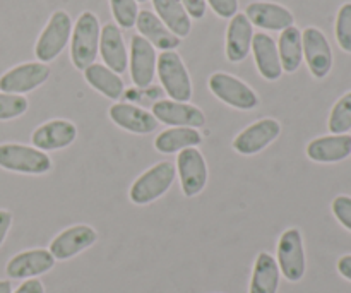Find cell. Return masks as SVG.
I'll use <instances>...</instances> for the list:
<instances>
[{
  "label": "cell",
  "mask_w": 351,
  "mask_h": 293,
  "mask_svg": "<svg viewBox=\"0 0 351 293\" xmlns=\"http://www.w3.org/2000/svg\"><path fill=\"white\" fill-rule=\"evenodd\" d=\"M99 33L101 27L98 17L89 10L82 12L71 34V60L75 69L84 71L95 64L99 51Z\"/></svg>",
  "instance_id": "obj_1"
},
{
  "label": "cell",
  "mask_w": 351,
  "mask_h": 293,
  "mask_svg": "<svg viewBox=\"0 0 351 293\" xmlns=\"http://www.w3.org/2000/svg\"><path fill=\"white\" fill-rule=\"evenodd\" d=\"M156 72L165 93L173 102L189 103V99L192 98V81L184 60L177 51H161L156 62Z\"/></svg>",
  "instance_id": "obj_2"
},
{
  "label": "cell",
  "mask_w": 351,
  "mask_h": 293,
  "mask_svg": "<svg viewBox=\"0 0 351 293\" xmlns=\"http://www.w3.org/2000/svg\"><path fill=\"white\" fill-rule=\"evenodd\" d=\"M175 172L177 168L170 161H161L151 167L132 184L129 191L130 201L137 206H146L160 199L173 184Z\"/></svg>",
  "instance_id": "obj_3"
},
{
  "label": "cell",
  "mask_w": 351,
  "mask_h": 293,
  "mask_svg": "<svg viewBox=\"0 0 351 293\" xmlns=\"http://www.w3.org/2000/svg\"><path fill=\"white\" fill-rule=\"evenodd\" d=\"M0 168L16 174L43 175L51 170V160L36 148L16 143L0 144Z\"/></svg>",
  "instance_id": "obj_4"
},
{
  "label": "cell",
  "mask_w": 351,
  "mask_h": 293,
  "mask_svg": "<svg viewBox=\"0 0 351 293\" xmlns=\"http://www.w3.org/2000/svg\"><path fill=\"white\" fill-rule=\"evenodd\" d=\"M72 34V19L65 10H57L51 14L47 26L43 27L41 34L38 36L34 55L40 62L55 60L64 51L65 45L69 43Z\"/></svg>",
  "instance_id": "obj_5"
},
{
  "label": "cell",
  "mask_w": 351,
  "mask_h": 293,
  "mask_svg": "<svg viewBox=\"0 0 351 293\" xmlns=\"http://www.w3.org/2000/svg\"><path fill=\"white\" fill-rule=\"evenodd\" d=\"M209 89L216 98L237 110H254L259 105V96L256 91L226 72H215L209 78Z\"/></svg>",
  "instance_id": "obj_6"
},
{
  "label": "cell",
  "mask_w": 351,
  "mask_h": 293,
  "mask_svg": "<svg viewBox=\"0 0 351 293\" xmlns=\"http://www.w3.org/2000/svg\"><path fill=\"white\" fill-rule=\"evenodd\" d=\"M50 78V67L43 62H26L0 75V91L9 95H26L40 88Z\"/></svg>",
  "instance_id": "obj_7"
},
{
  "label": "cell",
  "mask_w": 351,
  "mask_h": 293,
  "mask_svg": "<svg viewBox=\"0 0 351 293\" xmlns=\"http://www.w3.org/2000/svg\"><path fill=\"white\" fill-rule=\"evenodd\" d=\"M278 268L288 281L297 283L305 274L304 239L298 228H290L281 233L278 242Z\"/></svg>",
  "instance_id": "obj_8"
},
{
  "label": "cell",
  "mask_w": 351,
  "mask_h": 293,
  "mask_svg": "<svg viewBox=\"0 0 351 293\" xmlns=\"http://www.w3.org/2000/svg\"><path fill=\"white\" fill-rule=\"evenodd\" d=\"M177 174L184 196L194 198L202 192L208 184V165L201 151L195 148L182 150L177 156Z\"/></svg>",
  "instance_id": "obj_9"
},
{
  "label": "cell",
  "mask_w": 351,
  "mask_h": 293,
  "mask_svg": "<svg viewBox=\"0 0 351 293\" xmlns=\"http://www.w3.org/2000/svg\"><path fill=\"white\" fill-rule=\"evenodd\" d=\"M281 124L274 119H263L250 124L233 139V150L243 156H252L266 150L280 137Z\"/></svg>",
  "instance_id": "obj_10"
},
{
  "label": "cell",
  "mask_w": 351,
  "mask_h": 293,
  "mask_svg": "<svg viewBox=\"0 0 351 293\" xmlns=\"http://www.w3.org/2000/svg\"><path fill=\"white\" fill-rule=\"evenodd\" d=\"M302 47L308 71L317 79H324L332 69V50L328 38L317 27H307L302 33Z\"/></svg>",
  "instance_id": "obj_11"
},
{
  "label": "cell",
  "mask_w": 351,
  "mask_h": 293,
  "mask_svg": "<svg viewBox=\"0 0 351 293\" xmlns=\"http://www.w3.org/2000/svg\"><path fill=\"white\" fill-rule=\"evenodd\" d=\"M156 48L143 38L141 34H134L130 40V78L137 88H147L153 82L156 74Z\"/></svg>",
  "instance_id": "obj_12"
},
{
  "label": "cell",
  "mask_w": 351,
  "mask_h": 293,
  "mask_svg": "<svg viewBox=\"0 0 351 293\" xmlns=\"http://www.w3.org/2000/svg\"><path fill=\"white\" fill-rule=\"evenodd\" d=\"M98 240V233L88 225H74L58 233L50 244V253L55 261H67L84 253Z\"/></svg>",
  "instance_id": "obj_13"
},
{
  "label": "cell",
  "mask_w": 351,
  "mask_h": 293,
  "mask_svg": "<svg viewBox=\"0 0 351 293\" xmlns=\"http://www.w3.org/2000/svg\"><path fill=\"white\" fill-rule=\"evenodd\" d=\"M153 115L158 122L171 127H191L201 129L206 124V115L202 110L191 103L173 102V99H160L153 105Z\"/></svg>",
  "instance_id": "obj_14"
},
{
  "label": "cell",
  "mask_w": 351,
  "mask_h": 293,
  "mask_svg": "<svg viewBox=\"0 0 351 293\" xmlns=\"http://www.w3.org/2000/svg\"><path fill=\"white\" fill-rule=\"evenodd\" d=\"M55 266V257L47 249H31L16 254L7 263L5 273L12 280H31L48 273Z\"/></svg>",
  "instance_id": "obj_15"
},
{
  "label": "cell",
  "mask_w": 351,
  "mask_h": 293,
  "mask_svg": "<svg viewBox=\"0 0 351 293\" xmlns=\"http://www.w3.org/2000/svg\"><path fill=\"white\" fill-rule=\"evenodd\" d=\"M77 137V127L71 120H48L31 136L33 148L40 151H58L71 146Z\"/></svg>",
  "instance_id": "obj_16"
},
{
  "label": "cell",
  "mask_w": 351,
  "mask_h": 293,
  "mask_svg": "<svg viewBox=\"0 0 351 293\" xmlns=\"http://www.w3.org/2000/svg\"><path fill=\"white\" fill-rule=\"evenodd\" d=\"M99 55L108 69L115 74H123L129 65L125 41H123L120 27L113 23H106L99 33Z\"/></svg>",
  "instance_id": "obj_17"
},
{
  "label": "cell",
  "mask_w": 351,
  "mask_h": 293,
  "mask_svg": "<svg viewBox=\"0 0 351 293\" xmlns=\"http://www.w3.org/2000/svg\"><path fill=\"white\" fill-rule=\"evenodd\" d=\"M110 119L120 129L132 134H151L158 129V120L153 113L130 103H115L110 106Z\"/></svg>",
  "instance_id": "obj_18"
},
{
  "label": "cell",
  "mask_w": 351,
  "mask_h": 293,
  "mask_svg": "<svg viewBox=\"0 0 351 293\" xmlns=\"http://www.w3.org/2000/svg\"><path fill=\"white\" fill-rule=\"evenodd\" d=\"M247 19L252 26L269 31H283L293 26L295 17L287 7L274 2H252L245 9Z\"/></svg>",
  "instance_id": "obj_19"
},
{
  "label": "cell",
  "mask_w": 351,
  "mask_h": 293,
  "mask_svg": "<svg viewBox=\"0 0 351 293\" xmlns=\"http://www.w3.org/2000/svg\"><path fill=\"white\" fill-rule=\"evenodd\" d=\"M252 38L254 26L247 19L245 14L237 12L226 30V58L233 64L242 62L252 48Z\"/></svg>",
  "instance_id": "obj_20"
},
{
  "label": "cell",
  "mask_w": 351,
  "mask_h": 293,
  "mask_svg": "<svg viewBox=\"0 0 351 293\" xmlns=\"http://www.w3.org/2000/svg\"><path fill=\"white\" fill-rule=\"evenodd\" d=\"M254 60H256L257 71L266 81H278L283 75L280 54H278V45L269 34L257 33L252 38Z\"/></svg>",
  "instance_id": "obj_21"
},
{
  "label": "cell",
  "mask_w": 351,
  "mask_h": 293,
  "mask_svg": "<svg viewBox=\"0 0 351 293\" xmlns=\"http://www.w3.org/2000/svg\"><path fill=\"white\" fill-rule=\"evenodd\" d=\"M137 31L143 38H146L154 48H160L161 51H171L177 47H180V38L175 36L156 14L151 10H139L136 21Z\"/></svg>",
  "instance_id": "obj_22"
},
{
  "label": "cell",
  "mask_w": 351,
  "mask_h": 293,
  "mask_svg": "<svg viewBox=\"0 0 351 293\" xmlns=\"http://www.w3.org/2000/svg\"><path fill=\"white\" fill-rule=\"evenodd\" d=\"M351 154V136L348 134H332L317 137L307 146V156L317 163H338Z\"/></svg>",
  "instance_id": "obj_23"
},
{
  "label": "cell",
  "mask_w": 351,
  "mask_h": 293,
  "mask_svg": "<svg viewBox=\"0 0 351 293\" xmlns=\"http://www.w3.org/2000/svg\"><path fill=\"white\" fill-rule=\"evenodd\" d=\"M280 274L276 259L271 254L261 253L254 263L249 293H278Z\"/></svg>",
  "instance_id": "obj_24"
},
{
  "label": "cell",
  "mask_w": 351,
  "mask_h": 293,
  "mask_svg": "<svg viewBox=\"0 0 351 293\" xmlns=\"http://www.w3.org/2000/svg\"><path fill=\"white\" fill-rule=\"evenodd\" d=\"M153 5L154 10H156V16L161 19V23L175 36H178L180 40L189 36V33L192 30V23L180 0H153Z\"/></svg>",
  "instance_id": "obj_25"
},
{
  "label": "cell",
  "mask_w": 351,
  "mask_h": 293,
  "mask_svg": "<svg viewBox=\"0 0 351 293\" xmlns=\"http://www.w3.org/2000/svg\"><path fill=\"white\" fill-rule=\"evenodd\" d=\"M84 78L91 88H95L96 91H99L110 99H119L125 91L122 78L103 64L95 62L88 69H84Z\"/></svg>",
  "instance_id": "obj_26"
},
{
  "label": "cell",
  "mask_w": 351,
  "mask_h": 293,
  "mask_svg": "<svg viewBox=\"0 0 351 293\" xmlns=\"http://www.w3.org/2000/svg\"><path fill=\"white\" fill-rule=\"evenodd\" d=\"M202 143V136L197 129L191 127H171V129L163 130L160 136L154 139V148L160 153L171 154L180 153L187 148H195Z\"/></svg>",
  "instance_id": "obj_27"
},
{
  "label": "cell",
  "mask_w": 351,
  "mask_h": 293,
  "mask_svg": "<svg viewBox=\"0 0 351 293\" xmlns=\"http://www.w3.org/2000/svg\"><path fill=\"white\" fill-rule=\"evenodd\" d=\"M278 54H280L281 67L288 74L298 71L304 60V47H302V31L298 27L290 26L281 31L278 40Z\"/></svg>",
  "instance_id": "obj_28"
},
{
  "label": "cell",
  "mask_w": 351,
  "mask_h": 293,
  "mask_svg": "<svg viewBox=\"0 0 351 293\" xmlns=\"http://www.w3.org/2000/svg\"><path fill=\"white\" fill-rule=\"evenodd\" d=\"M329 130L336 136L346 134L351 129V91L338 99L329 115Z\"/></svg>",
  "instance_id": "obj_29"
},
{
  "label": "cell",
  "mask_w": 351,
  "mask_h": 293,
  "mask_svg": "<svg viewBox=\"0 0 351 293\" xmlns=\"http://www.w3.org/2000/svg\"><path fill=\"white\" fill-rule=\"evenodd\" d=\"M110 7H112V14L117 21V26L120 27H134L137 21V14H139V7H137V0H110Z\"/></svg>",
  "instance_id": "obj_30"
},
{
  "label": "cell",
  "mask_w": 351,
  "mask_h": 293,
  "mask_svg": "<svg viewBox=\"0 0 351 293\" xmlns=\"http://www.w3.org/2000/svg\"><path fill=\"white\" fill-rule=\"evenodd\" d=\"M27 106L29 103H27L26 96L0 91V120L17 119L27 112Z\"/></svg>",
  "instance_id": "obj_31"
},
{
  "label": "cell",
  "mask_w": 351,
  "mask_h": 293,
  "mask_svg": "<svg viewBox=\"0 0 351 293\" xmlns=\"http://www.w3.org/2000/svg\"><path fill=\"white\" fill-rule=\"evenodd\" d=\"M336 40L343 50L351 54V3H345L339 9L336 19Z\"/></svg>",
  "instance_id": "obj_32"
},
{
  "label": "cell",
  "mask_w": 351,
  "mask_h": 293,
  "mask_svg": "<svg viewBox=\"0 0 351 293\" xmlns=\"http://www.w3.org/2000/svg\"><path fill=\"white\" fill-rule=\"evenodd\" d=\"M332 213L336 220L351 232V198L348 196H338L332 201Z\"/></svg>",
  "instance_id": "obj_33"
},
{
  "label": "cell",
  "mask_w": 351,
  "mask_h": 293,
  "mask_svg": "<svg viewBox=\"0 0 351 293\" xmlns=\"http://www.w3.org/2000/svg\"><path fill=\"white\" fill-rule=\"evenodd\" d=\"M206 3L223 19H232L239 12V0H206Z\"/></svg>",
  "instance_id": "obj_34"
},
{
  "label": "cell",
  "mask_w": 351,
  "mask_h": 293,
  "mask_svg": "<svg viewBox=\"0 0 351 293\" xmlns=\"http://www.w3.org/2000/svg\"><path fill=\"white\" fill-rule=\"evenodd\" d=\"M180 2L187 10L189 17H192V19H202L204 17L206 7H208L206 0H180Z\"/></svg>",
  "instance_id": "obj_35"
},
{
  "label": "cell",
  "mask_w": 351,
  "mask_h": 293,
  "mask_svg": "<svg viewBox=\"0 0 351 293\" xmlns=\"http://www.w3.org/2000/svg\"><path fill=\"white\" fill-rule=\"evenodd\" d=\"M14 293H45V287L38 278L26 280Z\"/></svg>",
  "instance_id": "obj_36"
},
{
  "label": "cell",
  "mask_w": 351,
  "mask_h": 293,
  "mask_svg": "<svg viewBox=\"0 0 351 293\" xmlns=\"http://www.w3.org/2000/svg\"><path fill=\"white\" fill-rule=\"evenodd\" d=\"M10 225H12V215L9 211H5V209H0V246L5 240Z\"/></svg>",
  "instance_id": "obj_37"
},
{
  "label": "cell",
  "mask_w": 351,
  "mask_h": 293,
  "mask_svg": "<svg viewBox=\"0 0 351 293\" xmlns=\"http://www.w3.org/2000/svg\"><path fill=\"white\" fill-rule=\"evenodd\" d=\"M338 271L343 278L351 281V254L350 256H343L341 259L338 261Z\"/></svg>",
  "instance_id": "obj_38"
},
{
  "label": "cell",
  "mask_w": 351,
  "mask_h": 293,
  "mask_svg": "<svg viewBox=\"0 0 351 293\" xmlns=\"http://www.w3.org/2000/svg\"><path fill=\"white\" fill-rule=\"evenodd\" d=\"M0 293H12V285H10V281H0Z\"/></svg>",
  "instance_id": "obj_39"
},
{
  "label": "cell",
  "mask_w": 351,
  "mask_h": 293,
  "mask_svg": "<svg viewBox=\"0 0 351 293\" xmlns=\"http://www.w3.org/2000/svg\"><path fill=\"white\" fill-rule=\"evenodd\" d=\"M137 2H146V0H137Z\"/></svg>",
  "instance_id": "obj_40"
}]
</instances>
